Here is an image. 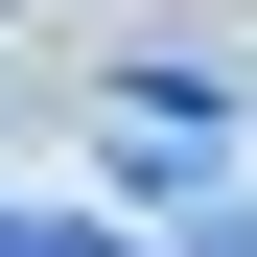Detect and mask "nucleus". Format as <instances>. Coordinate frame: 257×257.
<instances>
[{
    "label": "nucleus",
    "mask_w": 257,
    "mask_h": 257,
    "mask_svg": "<svg viewBox=\"0 0 257 257\" xmlns=\"http://www.w3.org/2000/svg\"><path fill=\"white\" fill-rule=\"evenodd\" d=\"M0 257H141L117 210H0Z\"/></svg>",
    "instance_id": "1"
}]
</instances>
